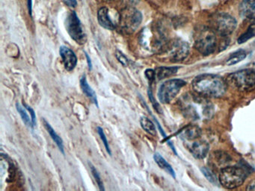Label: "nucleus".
Wrapping results in <instances>:
<instances>
[{
  "instance_id": "1",
  "label": "nucleus",
  "mask_w": 255,
  "mask_h": 191,
  "mask_svg": "<svg viewBox=\"0 0 255 191\" xmlns=\"http://www.w3.org/2000/svg\"><path fill=\"white\" fill-rule=\"evenodd\" d=\"M195 92L202 96L220 98L227 91L225 81L221 76L215 74H202L195 78L192 82Z\"/></svg>"
},
{
  "instance_id": "2",
  "label": "nucleus",
  "mask_w": 255,
  "mask_h": 191,
  "mask_svg": "<svg viewBox=\"0 0 255 191\" xmlns=\"http://www.w3.org/2000/svg\"><path fill=\"white\" fill-rule=\"evenodd\" d=\"M194 40L195 49L202 55H209L216 50L217 45L216 34L208 27H201L197 30Z\"/></svg>"
},
{
  "instance_id": "3",
  "label": "nucleus",
  "mask_w": 255,
  "mask_h": 191,
  "mask_svg": "<svg viewBox=\"0 0 255 191\" xmlns=\"http://www.w3.org/2000/svg\"><path fill=\"white\" fill-rule=\"evenodd\" d=\"M247 174L244 169L240 167H226L221 170L219 182L227 189H234L241 186L246 181Z\"/></svg>"
},
{
  "instance_id": "4",
  "label": "nucleus",
  "mask_w": 255,
  "mask_h": 191,
  "mask_svg": "<svg viewBox=\"0 0 255 191\" xmlns=\"http://www.w3.org/2000/svg\"><path fill=\"white\" fill-rule=\"evenodd\" d=\"M228 80L240 91L255 90V69H246L230 75Z\"/></svg>"
},
{
  "instance_id": "5",
  "label": "nucleus",
  "mask_w": 255,
  "mask_h": 191,
  "mask_svg": "<svg viewBox=\"0 0 255 191\" xmlns=\"http://www.w3.org/2000/svg\"><path fill=\"white\" fill-rule=\"evenodd\" d=\"M65 27L68 34L76 43L80 45L86 43L87 36L86 31L75 11H71L67 16Z\"/></svg>"
},
{
  "instance_id": "6",
  "label": "nucleus",
  "mask_w": 255,
  "mask_h": 191,
  "mask_svg": "<svg viewBox=\"0 0 255 191\" xmlns=\"http://www.w3.org/2000/svg\"><path fill=\"white\" fill-rule=\"evenodd\" d=\"M186 84L185 81L177 79H170L162 83L158 91L159 101L163 104L171 102Z\"/></svg>"
},
{
  "instance_id": "7",
  "label": "nucleus",
  "mask_w": 255,
  "mask_h": 191,
  "mask_svg": "<svg viewBox=\"0 0 255 191\" xmlns=\"http://www.w3.org/2000/svg\"><path fill=\"white\" fill-rule=\"evenodd\" d=\"M142 21V14L133 7H128L122 10L120 22L122 28L127 32L132 33L138 28Z\"/></svg>"
},
{
  "instance_id": "8",
  "label": "nucleus",
  "mask_w": 255,
  "mask_h": 191,
  "mask_svg": "<svg viewBox=\"0 0 255 191\" xmlns=\"http://www.w3.org/2000/svg\"><path fill=\"white\" fill-rule=\"evenodd\" d=\"M213 29L222 36L232 34L237 28V21L228 13H219L213 18L212 22Z\"/></svg>"
},
{
  "instance_id": "9",
  "label": "nucleus",
  "mask_w": 255,
  "mask_h": 191,
  "mask_svg": "<svg viewBox=\"0 0 255 191\" xmlns=\"http://www.w3.org/2000/svg\"><path fill=\"white\" fill-rule=\"evenodd\" d=\"M59 54L63 61L65 70L72 71L77 64V58L74 51L65 46H62L59 49Z\"/></svg>"
},
{
  "instance_id": "10",
  "label": "nucleus",
  "mask_w": 255,
  "mask_h": 191,
  "mask_svg": "<svg viewBox=\"0 0 255 191\" xmlns=\"http://www.w3.org/2000/svg\"><path fill=\"white\" fill-rule=\"evenodd\" d=\"M209 149L210 146L205 140H195L189 146L191 153L198 159H203L205 158L208 153Z\"/></svg>"
},
{
  "instance_id": "11",
  "label": "nucleus",
  "mask_w": 255,
  "mask_h": 191,
  "mask_svg": "<svg viewBox=\"0 0 255 191\" xmlns=\"http://www.w3.org/2000/svg\"><path fill=\"white\" fill-rule=\"evenodd\" d=\"M242 17L255 21V0H243L240 6Z\"/></svg>"
},
{
  "instance_id": "12",
  "label": "nucleus",
  "mask_w": 255,
  "mask_h": 191,
  "mask_svg": "<svg viewBox=\"0 0 255 191\" xmlns=\"http://www.w3.org/2000/svg\"><path fill=\"white\" fill-rule=\"evenodd\" d=\"M189 45L183 40H177L173 45L172 55L174 59L181 61L188 56Z\"/></svg>"
},
{
  "instance_id": "13",
  "label": "nucleus",
  "mask_w": 255,
  "mask_h": 191,
  "mask_svg": "<svg viewBox=\"0 0 255 191\" xmlns=\"http://www.w3.org/2000/svg\"><path fill=\"white\" fill-rule=\"evenodd\" d=\"M98 20L100 25L106 29L114 30L116 25L112 20L107 7H101L98 12Z\"/></svg>"
},
{
  "instance_id": "14",
  "label": "nucleus",
  "mask_w": 255,
  "mask_h": 191,
  "mask_svg": "<svg viewBox=\"0 0 255 191\" xmlns=\"http://www.w3.org/2000/svg\"><path fill=\"white\" fill-rule=\"evenodd\" d=\"M80 86H81L82 90H83V92L89 98L92 99V101H93L94 104L97 106V107H99L96 94H95L94 90L91 88L90 85L88 83L86 76H83V77L81 78V79H80Z\"/></svg>"
},
{
  "instance_id": "15",
  "label": "nucleus",
  "mask_w": 255,
  "mask_h": 191,
  "mask_svg": "<svg viewBox=\"0 0 255 191\" xmlns=\"http://www.w3.org/2000/svg\"><path fill=\"white\" fill-rule=\"evenodd\" d=\"M44 125L47 129V132L50 134L51 138L53 139V141L56 143V146L59 148V150L61 151L62 154H65V148H64V143L62 139L61 138L60 136L58 135L57 133L56 132L53 127L50 125L48 122L44 119Z\"/></svg>"
},
{
  "instance_id": "16",
  "label": "nucleus",
  "mask_w": 255,
  "mask_h": 191,
  "mask_svg": "<svg viewBox=\"0 0 255 191\" xmlns=\"http://www.w3.org/2000/svg\"><path fill=\"white\" fill-rule=\"evenodd\" d=\"M153 159L155 162L157 164V165L160 167L162 170H165L168 174L171 175L173 178L175 179L176 174L174 172V169L172 168L171 165L167 162L166 160L159 153H155L153 155Z\"/></svg>"
},
{
  "instance_id": "17",
  "label": "nucleus",
  "mask_w": 255,
  "mask_h": 191,
  "mask_svg": "<svg viewBox=\"0 0 255 191\" xmlns=\"http://www.w3.org/2000/svg\"><path fill=\"white\" fill-rule=\"evenodd\" d=\"M178 67H159L155 70V75H156V79L158 80H162L165 78L170 77V76H174L177 73Z\"/></svg>"
},
{
  "instance_id": "18",
  "label": "nucleus",
  "mask_w": 255,
  "mask_h": 191,
  "mask_svg": "<svg viewBox=\"0 0 255 191\" xmlns=\"http://www.w3.org/2000/svg\"><path fill=\"white\" fill-rule=\"evenodd\" d=\"M201 135V130L195 125L188 127L182 133V137L183 139H186L187 141L196 140Z\"/></svg>"
},
{
  "instance_id": "19",
  "label": "nucleus",
  "mask_w": 255,
  "mask_h": 191,
  "mask_svg": "<svg viewBox=\"0 0 255 191\" xmlns=\"http://www.w3.org/2000/svg\"><path fill=\"white\" fill-rule=\"evenodd\" d=\"M246 55H247V53L243 49H240V50L234 52L227 60V65L232 66L238 64L239 62L243 61L246 58Z\"/></svg>"
},
{
  "instance_id": "20",
  "label": "nucleus",
  "mask_w": 255,
  "mask_h": 191,
  "mask_svg": "<svg viewBox=\"0 0 255 191\" xmlns=\"http://www.w3.org/2000/svg\"><path fill=\"white\" fill-rule=\"evenodd\" d=\"M16 109H17V112H18L20 116H21L23 122H24L28 127L33 129V123H32V119H30L29 115H28L27 109L23 106V104L21 105V104H19V103H16Z\"/></svg>"
},
{
  "instance_id": "21",
  "label": "nucleus",
  "mask_w": 255,
  "mask_h": 191,
  "mask_svg": "<svg viewBox=\"0 0 255 191\" xmlns=\"http://www.w3.org/2000/svg\"><path fill=\"white\" fill-rule=\"evenodd\" d=\"M140 124H141V128L146 131V132L150 134V135H156V126H155L153 122L146 116H142L140 119Z\"/></svg>"
},
{
  "instance_id": "22",
  "label": "nucleus",
  "mask_w": 255,
  "mask_h": 191,
  "mask_svg": "<svg viewBox=\"0 0 255 191\" xmlns=\"http://www.w3.org/2000/svg\"><path fill=\"white\" fill-rule=\"evenodd\" d=\"M254 37H255V23L252 24L248 28L247 31L239 37L238 43L242 44V43H246L248 40L253 38Z\"/></svg>"
},
{
  "instance_id": "23",
  "label": "nucleus",
  "mask_w": 255,
  "mask_h": 191,
  "mask_svg": "<svg viewBox=\"0 0 255 191\" xmlns=\"http://www.w3.org/2000/svg\"><path fill=\"white\" fill-rule=\"evenodd\" d=\"M201 172H202L203 175L205 176L206 179L210 182V183L213 184V185H217L218 182L219 180H218L217 178H216V175L214 173H212L211 170L210 169L207 168V167H202L201 169Z\"/></svg>"
},
{
  "instance_id": "24",
  "label": "nucleus",
  "mask_w": 255,
  "mask_h": 191,
  "mask_svg": "<svg viewBox=\"0 0 255 191\" xmlns=\"http://www.w3.org/2000/svg\"><path fill=\"white\" fill-rule=\"evenodd\" d=\"M89 166H90L91 172H92V175H93L94 178H95V181H96L97 184L99 187V189L101 191H105L101 175L98 173V170L92 164H89Z\"/></svg>"
},
{
  "instance_id": "25",
  "label": "nucleus",
  "mask_w": 255,
  "mask_h": 191,
  "mask_svg": "<svg viewBox=\"0 0 255 191\" xmlns=\"http://www.w3.org/2000/svg\"><path fill=\"white\" fill-rule=\"evenodd\" d=\"M97 131H98V134H99L100 137H101V140H102L103 143L105 146L106 150L108 152L109 155H112L111 149H110V145H109L108 140H107V136L104 133V129L101 127L98 126L97 128Z\"/></svg>"
},
{
  "instance_id": "26",
  "label": "nucleus",
  "mask_w": 255,
  "mask_h": 191,
  "mask_svg": "<svg viewBox=\"0 0 255 191\" xmlns=\"http://www.w3.org/2000/svg\"><path fill=\"white\" fill-rule=\"evenodd\" d=\"M116 57L117 58L118 61H119L122 65L125 66V67H126V66H128V64H129V60L125 56V54L121 52V51H116Z\"/></svg>"
},
{
  "instance_id": "27",
  "label": "nucleus",
  "mask_w": 255,
  "mask_h": 191,
  "mask_svg": "<svg viewBox=\"0 0 255 191\" xmlns=\"http://www.w3.org/2000/svg\"><path fill=\"white\" fill-rule=\"evenodd\" d=\"M23 106L27 109L28 112L30 113L31 119L32 120V123H33L34 127L36 125V115H35V110L26 104H23Z\"/></svg>"
},
{
  "instance_id": "28",
  "label": "nucleus",
  "mask_w": 255,
  "mask_h": 191,
  "mask_svg": "<svg viewBox=\"0 0 255 191\" xmlns=\"http://www.w3.org/2000/svg\"><path fill=\"white\" fill-rule=\"evenodd\" d=\"M146 77L148 79L150 82H153L154 79H156V75H155V71H153V70H147L145 71Z\"/></svg>"
},
{
  "instance_id": "29",
  "label": "nucleus",
  "mask_w": 255,
  "mask_h": 191,
  "mask_svg": "<svg viewBox=\"0 0 255 191\" xmlns=\"http://www.w3.org/2000/svg\"><path fill=\"white\" fill-rule=\"evenodd\" d=\"M149 98H150V101H151L152 104L154 106L155 109H156L157 111H159V105L158 103L155 101L154 98H153V94H152L151 91H149Z\"/></svg>"
},
{
  "instance_id": "30",
  "label": "nucleus",
  "mask_w": 255,
  "mask_h": 191,
  "mask_svg": "<svg viewBox=\"0 0 255 191\" xmlns=\"http://www.w3.org/2000/svg\"><path fill=\"white\" fill-rule=\"evenodd\" d=\"M65 1V4L69 7H74L77 6V0H63Z\"/></svg>"
},
{
  "instance_id": "31",
  "label": "nucleus",
  "mask_w": 255,
  "mask_h": 191,
  "mask_svg": "<svg viewBox=\"0 0 255 191\" xmlns=\"http://www.w3.org/2000/svg\"><path fill=\"white\" fill-rule=\"evenodd\" d=\"M85 54H86V59H87L88 67H89V70H92V60H91V58H90V57H89V55H88V53H86V52H85Z\"/></svg>"
},
{
  "instance_id": "32",
  "label": "nucleus",
  "mask_w": 255,
  "mask_h": 191,
  "mask_svg": "<svg viewBox=\"0 0 255 191\" xmlns=\"http://www.w3.org/2000/svg\"><path fill=\"white\" fill-rule=\"evenodd\" d=\"M247 191H255V180L253 181V182H251L249 185H248L247 188H246Z\"/></svg>"
},
{
  "instance_id": "33",
  "label": "nucleus",
  "mask_w": 255,
  "mask_h": 191,
  "mask_svg": "<svg viewBox=\"0 0 255 191\" xmlns=\"http://www.w3.org/2000/svg\"><path fill=\"white\" fill-rule=\"evenodd\" d=\"M28 8H29V14L32 16V0H28Z\"/></svg>"
},
{
  "instance_id": "34",
  "label": "nucleus",
  "mask_w": 255,
  "mask_h": 191,
  "mask_svg": "<svg viewBox=\"0 0 255 191\" xmlns=\"http://www.w3.org/2000/svg\"><path fill=\"white\" fill-rule=\"evenodd\" d=\"M109 1H112V0H109Z\"/></svg>"
}]
</instances>
